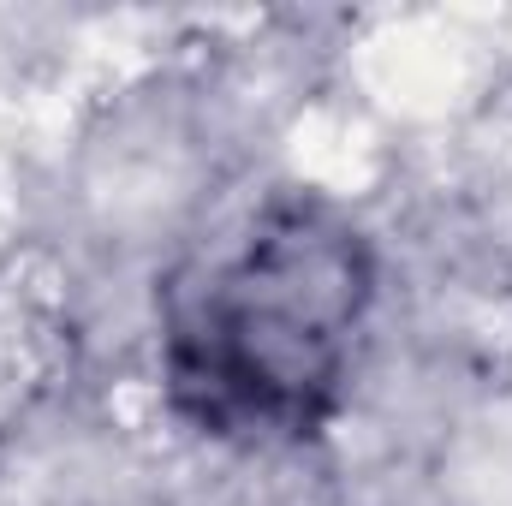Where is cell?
I'll list each match as a JSON object with an SVG mask.
<instances>
[{"label": "cell", "instance_id": "obj_1", "mask_svg": "<svg viewBox=\"0 0 512 506\" xmlns=\"http://www.w3.org/2000/svg\"><path fill=\"white\" fill-rule=\"evenodd\" d=\"M370 304L364 227L316 191H274L161 280V387L215 441H310L346 393Z\"/></svg>", "mask_w": 512, "mask_h": 506}, {"label": "cell", "instance_id": "obj_2", "mask_svg": "<svg viewBox=\"0 0 512 506\" xmlns=\"http://www.w3.org/2000/svg\"><path fill=\"white\" fill-rule=\"evenodd\" d=\"M66 334L72 328L48 298V286H30L24 274L0 280V435L54 387Z\"/></svg>", "mask_w": 512, "mask_h": 506}]
</instances>
